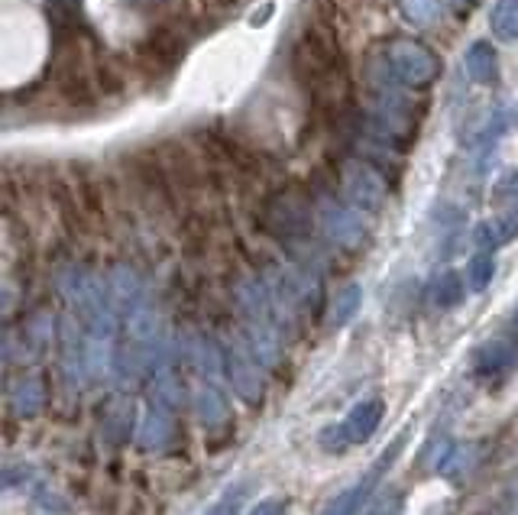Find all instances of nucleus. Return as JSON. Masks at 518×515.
I'll list each match as a JSON object with an SVG mask.
<instances>
[{"instance_id": "nucleus-2", "label": "nucleus", "mask_w": 518, "mask_h": 515, "mask_svg": "<svg viewBox=\"0 0 518 515\" xmlns=\"http://www.w3.org/2000/svg\"><path fill=\"white\" fill-rule=\"evenodd\" d=\"M208 4H214V7H234L237 0H208Z\"/></svg>"}, {"instance_id": "nucleus-1", "label": "nucleus", "mask_w": 518, "mask_h": 515, "mask_svg": "<svg viewBox=\"0 0 518 515\" xmlns=\"http://www.w3.org/2000/svg\"><path fill=\"white\" fill-rule=\"evenodd\" d=\"M185 56V39L172 26H156L140 46V65L153 75H169Z\"/></svg>"}]
</instances>
